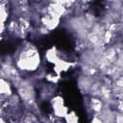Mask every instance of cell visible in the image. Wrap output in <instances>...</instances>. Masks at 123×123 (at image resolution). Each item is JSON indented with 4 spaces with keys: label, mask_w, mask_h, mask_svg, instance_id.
Listing matches in <instances>:
<instances>
[{
    "label": "cell",
    "mask_w": 123,
    "mask_h": 123,
    "mask_svg": "<svg viewBox=\"0 0 123 123\" xmlns=\"http://www.w3.org/2000/svg\"><path fill=\"white\" fill-rule=\"evenodd\" d=\"M113 86H118V87H122L123 88V74H121L116 80L113 81Z\"/></svg>",
    "instance_id": "obj_3"
},
{
    "label": "cell",
    "mask_w": 123,
    "mask_h": 123,
    "mask_svg": "<svg viewBox=\"0 0 123 123\" xmlns=\"http://www.w3.org/2000/svg\"><path fill=\"white\" fill-rule=\"evenodd\" d=\"M14 65L19 70V72H36L39 68L40 64V57L37 49L30 44L27 43L26 45L22 46L21 49L17 52L15 56Z\"/></svg>",
    "instance_id": "obj_1"
},
{
    "label": "cell",
    "mask_w": 123,
    "mask_h": 123,
    "mask_svg": "<svg viewBox=\"0 0 123 123\" xmlns=\"http://www.w3.org/2000/svg\"><path fill=\"white\" fill-rule=\"evenodd\" d=\"M105 106L104 101L97 96H91L88 101V108L91 110L92 113H99Z\"/></svg>",
    "instance_id": "obj_2"
}]
</instances>
